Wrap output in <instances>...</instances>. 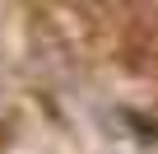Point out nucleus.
<instances>
[{
    "mask_svg": "<svg viewBox=\"0 0 158 154\" xmlns=\"http://www.w3.org/2000/svg\"><path fill=\"white\" fill-rule=\"evenodd\" d=\"M126 65L144 70V75H158V14L139 19L126 33Z\"/></svg>",
    "mask_w": 158,
    "mask_h": 154,
    "instance_id": "nucleus-1",
    "label": "nucleus"
}]
</instances>
